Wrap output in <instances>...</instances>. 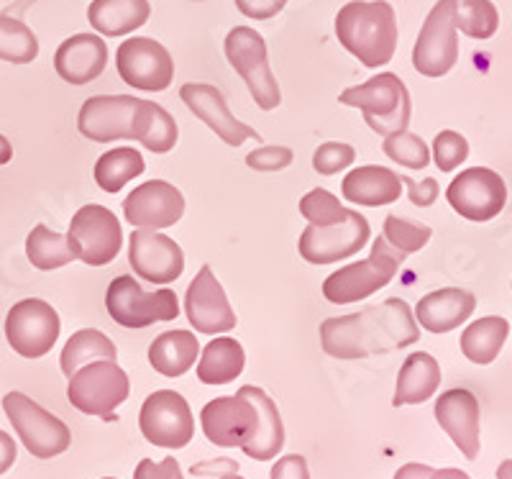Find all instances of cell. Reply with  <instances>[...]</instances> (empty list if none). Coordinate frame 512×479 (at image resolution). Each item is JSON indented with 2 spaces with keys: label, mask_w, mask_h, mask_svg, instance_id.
<instances>
[{
  "label": "cell",
  "mask_w": 512,
  "mask_h": 479,
  "mask_svg": "<svg viewBox=\"0 0 512 479\" xmlns=\"http://www.w3.org/2000/svg\"><path fill=\"white\" fill-rule=\"evenodd\" d=\"M420 326L405 300L390 298L379 305L328 318L320 323V346L333 359H367L374 354H390L415 344Z\"/></svg>",
  "instance_id": "obj_1"
},
{
  "label": "cell",
  "mask_w": 512,
  "mask_h": 479,
  "mask_svg": "<svg viewBox=\"0 0 512 479\" xmlns=\"http://www.w3.org/2000/svg\"><path fill=\"white\" fill-rule=\"evenodd\" d=\"M336 36L369 70L390 65L397 49L395 8L387 0H351L338 11Z\"/></svg>",
  "instance_id": "obj_2"
},
{
  "label": "cell",
  "mask_w": 512,
  "mask_h": 479,
  "mask_svg": "<svg viewBox=\"0 0 512 479\" xmlns=\"http://www.w3.org/2000/svg\"><path fill=\"white\" fill-rule=\"evenodd\" d=\"M338 103L359 108L369 129L379 136L408 131L410 111H413L408 88L395 72H382V75H374L364 85L346 88L344 93L338 95Z\"/></svg>",
  "instance_id": "obj_3"
},
{
  "label": "cell",
  "mask_w": 512,
  "mask_h": 479,
  "mask_svg": "<svg viewBox=\"0 0 512 479\" xmlns=\"http://www.w3.org/2000/svg\"><path fill=\"white\" fill-rule=\"evenodd\" d=\"M402 259H405V254L392 249L384 241V236L382 239H374L369 259L346 264V267L336 269L331 277H326V282H323V295L333 305H346L356 303V300L372 298L377 290H382V287H387L395 280V275L400 272Z\"/></svg>",
  "instance_id": "obj_4"
},
{
  "label": "cell",
  "mask_w": 512,
  "mask_h": 479,
  "mask_svg": "<svg viewBox=\"0 0 512 479\" xmlns=\"http://www.w3.org/2000/svg\"><path fill=\"white\" fill-rule=\"evenodd\" d=\"M131 382L113 359H98L77 369L67 385V398L80 413L116 421V408L126 403Z\"/></svg>",
  "instance_id": "obj_5"
},
{
  "label": "cell",
  "mask_w": 512,
  "mask_h": 479,
  "mask_svg": "<svg viewBox=\"0 0 512 479\" xmlns=\"http://www.w3.org/2000/svg\"><path fill=\"white\" fill-rule=\"evenodd\" d=\"M223 47H226V57L233 70L239 72L249 85V93L256 106L262 111H274L280 106L282 93L277 77L272 75V67H269L267 41L262 39V34L249 29V26H236V29L228 31Z\"/></svg>",
  "instance_id": "obj_6"
},
{
  "label": "cell",
  "mask_w": 512,
  "mask_h": 479,
  "mask_svg": "<svg viewBox=\"0 0 512 479\" xmlns=\"http://www.w3.org/2000/svg\"><path fill=\"white\" fill-rule=\"evenodd\" d=\"M3 410H6L11 426L16 428L21 444L36 459H52L70 449V428L24 392H8L3 398Z\"/></svg>",
  "instance_id": "obj_7"
},
{
  "label": "cell",
  "mask_w": 512,
  "mask_h": 479,
  "mask_svg": "<svg viewBox=\"0 0 512 479\" xmlns=\"http://www.w3.org/2000/svg\"><path fill=\"white\" fill-rule=\"evenodd\" d=\"M105 308L113 321L123 328H146L152 323L175 321L180 316V300L175 290H157V293H144L139 280L131 275H121L108 285L105 293Z\"/></svg>",
  "instance_id": "obj_8"
},
{
  "label": "cell",
  "mask_w": 512,
  "mask_h": 479,
  "mask_svg": "<svg viewBox=\"0 0 512 479\" xmlns=\"http://www.w3.org/2000/svg\"><path fill=\"white\" fill-rule=\"evenodd\" d=\"M456 6H459V0H438L425 18L413 49V67L420 75L443 77L459 62Z\"/></svg>",
  "instance_id": "obj_9"
},
{
  "label": "cell",
  "mask_w": 512,
  "mask_h": 479,
  "mask_svg": "<svg viewBox=\"0 0 512 479\" xmlns=\"http://www.w3.org/2000/svg\"><path fill=\"white\" fill-rule=\"evenodd\" d=\"M77 259L90 267H105L118 257L123 246V228L116 213L105 205H82L67 231Z\"/></svg>",
  "instance_id": "obj_10"
},
{
  "label": "cell",
  "mask_w": 512,
  "mask_h": 479,
  "mask_svg": "<svg viewBox=\"0 0 512 479\" xmlns=\"http://www.w3.org/2000/svg\"><path fill=\"white\" fill-rule=\"evenodd\" d=\"M62 331L57 310L39 298H26L13 305L6 316V339L24 359L47 357Z\"/></svg>",
  "instance_id": "obj_11"
},
{
  "label": "cell",
  "mask_w": 512,
  "mask_h": 479,
  "mask_svg": "<svg viewBox=\"0 0 512 479\" xmlns=\"http://www.w3.org/2000/svg\"><path fill=\"white\" fill-rule=\"evenodd\" d=\"M139 428L159 449H185L195 436V418L180 392L157 390L141 405Z\"/></svg>",
  "instance_id": "obj_12"
},
{
  "label": "cell",
  "mask_w": 512,
  "mask_h": 479,
  "mask_svg": "<svg viewBox=\"0 0 512 479\" xmlns=\"http://www.w3.org/2000/svg\"><path fill=\"white\" fill-rule=\"evenodd\" d=\"M372 236V226L359 211H351L344 221L331 226H313L310 223L300 234L297 249L300 257L310 264H333L359 254Z\"/></svg>",
  "instance_id": "obj_13"
},
{
  "label": "cell",
  "mask_w": 512,
  "mask_h": 479,
  "mask_svg": "<svg viewBox=\"0 0 512 479\" xmlns=\"http://www.w3.org/2000/svg\"><path fill=\"white\" fill-rule=\"evenodd\" d=\"M116 67L126 85L144 93H162L175 77L172 54L159 41L146 39V36L123 41L116 52Z\"/></svg>",
  "instance_id": "obj_14"
},
{
  "label": "cell",
  "mask_w": 512,
  "mask_h": 479,
  "mask_svg": "<svg viewBox=\"0 0 512 479\" xmlns=\"http://www.w3.org/2000/svg\"><path fill=\"white\" fill-rule=\"evenodd\" d=\"M446 198L456 213L466 221H492L507 203V185L495 170L472 167L464 170L448 185Z\"/></svg>",
  "instance_id": "obj_15"
},
{
  "label": "cell",
  "mask_w": 512,
  "mask_h": 479,
  "mask_svg": "<svg viewBox=\"0 0 512 479\" xmlns=\"http://www.w3.org/2000/svg\"><path fill=\"white\" fill-rule=\"evenodd\" d=\"M128 262L139 280L152 282V285H169L180 280L185 272V254L180 244L149 228H136L134 234L128 236Z\"/></svg>",
  "instance_id": "obj_16"
},
{
  "label": "cell",
  "mask_w": 512,
  "mask_h": 479,
  "mask_svg": "<svg viewBox=\"0 0 512 479\" xmlns=\"http://www.w3.org/2000/svg\"><path fill=\"white\" fill-rule=\"evenodd\" d=\"M185 313L190 326L198 333H208V336L236 328V313H233L231 303H228L226 290L216 280L208 264L200 269L195 280L190 282V287H187Z\"/></svg>",
  "instance_id": "obj_17"
},
{
  "label": "cell",
  "mask_w": 512,
  "mask_h": 479,
  "mask_svg": "<svg viewBox=\"0 0 512 479\" xmlns=\"http://www.w3.org/2000/svg\"><path fill=\"white\" fill-rule=\"evenodd\" d=\"M200 423L210 444L233 449L249 444L256 431V408L246 395L236 392L231 398L210 400L200 410Z\"/></svg>",
  "instance_id": "obj_18"
},
{
  "label": "cell",
  "mask_w": 512,
  "mask_h": 479,
  "mask_svg": "<svg viewBox=\"0 0 512 479\" xmlns=\"http://www.w3.org/2000/svg\"><path fill=\"white\" fill-rule=\"evenodd\" d=\"M182 213H185V198L175 185L164 180L144 182L123 200L126 221L136 228H149V231L175 226Z\"/></svg>",
  "instance_id": "obj_19"
},
{
  "label": "cell",
  "mask_w": 512,
  "mask_h": 479,
  "mask_svg": "<svg viewBox=\"0 0 512 479\" xmlns=\"http://www.w3.org/2000/svg\"><path fill=\"white\" fill-rule=\"evenodd\" d=\"M139 98L134 95H95L82 103L77 116V131L85 139L108 141L131 139V121H134Z\"/></svg>",
  "instance_id": "obj_20"
},
{
  "label": "cell",
  "mask_w": 512,
  "mask_h": 479,
  "mask_svg": "<svg viewBox=\"0 0 512 479\" xmlns=\"http://www.w3.org/2000/svg\"><path fill=\"white\" fill-rule=\"evenodd\" d=\"M180 98L200 121L208 123L210 129L216 131V136H221L231 147H241L249 139H262L251 126H246L239 118L231 116V111L226 106V98H223V93L216 85L187 82V85L180 88Z\"/></svg>",
  "instance_id": "obj_21"
},
{
  "label": "cell",
  "mask_w": 512,
  "mask_h": 479,
  "mask_svg": "<svg viewBox=\"0 0 512 479\" xmlns=\"http://www.w3.org/2000/svg\"><path fill=\"white\" fill-rule=\"evenodd\" d=\"M436 421L451 436L456 449L474 462L479 456V400L474 392L456 387L436 400Z\"/></svg>",
  "instance_id": "obj_22"
},
{
  "label": "cell",
  "mask_w": 512,
  "mask_h": 479,
  "mask_svg": "<svg viewBox=\"0 0 512 479\" xmlns=\"http://www.w3.org/2000/svg\"><path fill=\"white\" fill-rule=\"evenodd\" d=\"M108 65V47L95 34H75L59 44L54 54V70L70 85H88L103 75Z\"/></svg>",
  "instance_id": "obj_23"
},
{
  "label": "cell",
  "mask_w": 512,
  "mask_h": 479,
  "mask_svg": "<svg viewBox=\"0 0 512 479\" xmlns=\"http://www.w3.org/2000/svg\"><path fill=\"white\" fill-rule=\"evenodd\" d=\"M477 310V298L469 290L461 287H443L436 293H428L423 300H418L415 308V321L431 333H448L459 328L472 318Z\"/></svg>",
  "instance_id": "obj_24"
},
{
  "label": "cell",
  "mask_w": 512,
  "mask_h": 479,
  "mask_svg": "<svg viewBox=\"0 0 512 479\" xmlns=\"http://www.w3.org/2000/svg\"><path fill=\"white\" fill-rule=\"evenodd\" d=\"M239 392L246 395L256 408V431L249 444L241 446V451L256 462H269L285 446V426H282L280 410L262 387L244 385Z\"/></svg>",
  "instance_id": "obj_25"
},
{
  "label": "cell",
  "mask_w": 512,
  "mask_h": 479,
  "mask_svg": "<svg viewBox=\"0 0 512 479\" xmlns=\"http://www.w3.org/2000/svg\"><path fill=\"white\" fill-rule=\"evenodd\" d=\"M400 190V175L387 167H379V164L356 167L344 177V185H341V193L349 203L367 205V208L395 203L400 198Z\"/></svg>",
  "instance_id": "obj_26"
},
{
  "label": "cell",
  "mask_w": 512,
  "mask_h": 479,
  "mask_svg": "<svg viewBox=\"0 0 512 479\" xmlns=\"http://www.w3.org/2000/svg\"><path fill=\"white\" fill-rule=\"evenodd\" d=\"M441 387V364L428 351H415L402 362L392 405H420L431 400Z\"/></svg>",
  "instance_id": "obj_27"
},
{
  "label": "cell",
  "mask_w": 512,
  "mask_h": 479,
  "mask_svg": "<svg viewBox=\"0 0 512 479\" xmlns=\"http://www.w3.org/2000/svg\"><path fill=\"white\" fill-rule=\"evenodd\" d=\"M149 16V0H93L88 8L90 26L103 36L134 34L149 21Z\"/></svg>",
  "instance_id": "obj_28"
},
{
  "label": "cell",
  "mask_w": 512,
  "mask_h": 479,
  "mask_svg": "<svg viewBox=\"0 0 512 479\" xmlns=\"http://www.w3.org/2000/svg\"><path fill=\"white\" fill-rule=\"evenodd\" d=\"M131 139H136L144 149L154 154H167L175 149L180 131H177L175 118L169 116L159 103L141 100L136 106L134 121H131Z\"/></svg>",
  "instance_id": "obj_29"
},
{
  "label": "cell",
  "mask_w": 512,
  "mask_h": 479,
  "mask_svg": "<svg viewBox=\"0 0 512 479\" xmlns=\"http://www.w3.org/2000/svg\"><path fill=\"white\" fill-rule=\"evenodd\" d=\"M200 344L192 331H167L149 346V364L164 377H182L198 362Z\"/></svg>",
  "instance_id": "obj_30"
},
{
  "label": "cell",
  "mask_w": 512,
  "mask_h": 479,
  "mask_svg": "<svg viewBox=\"0 0 512 479\" xmlns=\"http://www.w3.org/2000/svg\"><path fill=\"white\" fill-rule=\"evenodd\" d=\"M244 364V346L231 336H221V339H213L205 346L203 357L198 362V380L203 385H228L244 372Z\"/></svg>",
  "instance_id": "obj_31"
},
{
  "label": "cell",
  "mask_w": 512,
  "mask_h": 479,
  "mask_svg": "<svg viewBox=\"0 0 512 479\" xmlns=\"http://www.w3.org/2000/svg\"><path fill=\"white\" fill-rule=\"evenodd\" d=\"M507 336H510V323L505 318H479L461 333V354L474 364H492L500 357Z\"/></svg>",
  "instance_id": "obj_32"
},
{
  "label": "cell",
  "mask_w": 512,
  "mask_h": 479,
  "mask_svg": "<svg viewBox=\"0 0 512 479\" xmlns=\"http://www.w3.org/2000/svg\"><path fill=\"white\" fill-rule=\"evenodd\" d=\"M118 349L103 331H95V328H82V331L72 333L70 341L64 344L62 349V372L64 377L70 380L72 374L80 367L90 362H98V359H113L116 362Z\"/></svg>",
  "instance_id": "obj_33"
},
{
  "label": "cell",
  "mask_w": 512,
  "mask_h": 479,
  "mask_svg": "<svg viewBox=\"0 0 512 479\" xmlns=\"http://www.w3.org/2000/svg\"><path fill=\"white\" fill-rule=\"evenodd\" d=\"M146 170V162L136 149L118 147L111 149V152L100 154V159L95 162V182H98L100 190L105 193H121L123 185L134 180V177H141Z\"/></svg>",
  "instance_id": "obj_34"
},
{
  "label": "cell",
  "mask_w": 512,
  "mask_h": 479,
  "mask_svg": "<svg viewBox=\"0 0 512 479\" xmlns=\"http://www.w3.org/2000/svg\"><path fill=\"white\" fill-rule=\"evenodd\" d=\"M26 254H29V262L36 269H41V272H52V269H59L77 259V252L72 249L70 239L52 231L44 223L31 228L29 239H26Z\"/></svg>",
  "instance_id": "obj_35"
},
{
  "label": "cell",
  "mask_w": 512,
  "mask_h": 479,
  "mask_svg": "<svg viewBox=\"0 0 512 479\" xmlns=\"http://www.w3.org/2000/svg\"><path fill=\"white\" fill-rule=\"evenodd\" d=\"M39 57V39L18 18L0 13V59L11 65H29Z\"/></svg>",
  "instance_id": "obj_36"
},
{
  "label": "cell",
  "mask_w": 512,
  "mask_h": 479,
  "mask_svg": "<svg viewBox=\"0 0 512 479\" xmlns=\"http://www.w3.org/2000/svg\"><path fill=\"white\" fill-rule=\"evenodd\" d=\"M497 26H500V13L492 0H459L456 31L472 39H492L497 34Z\"/></svg>",
  "instance_id": "obj_37"
},
{
  "label": "cell",
  "mask_w": 512,
  "mask_h": 479,
  "mask_svg": "<svg viewBox=\"0 0 512 479\" xmlns=\"http://www.w3.org/2000/svg\"><path fill=\"white\" fill-rule=\"evenodd\" d=\"M382 236L392 249H397V252H402L405 257H408V254L420 252V249L431 241L433 231L431 226L410 221V218L387 216L382 223Z\"/></svg>",
  "instance_id": "obj_38"
},
{
  "label": "cell",
  "mask_w": 512,
  "mask_h": 479,
  "mask_svg": "<svg viewBox=\"0 0 512 479\" xmlns=\"http://www.w3.org/2000/svg\"><path fill=\"white\" fill-rule=\"evenodd\" d=\"M382 152L392 159V162L410 167V170H425L431 164V152L420 136L410 134V131H400L384 139Z\"/></svg>",
  "instance_id": "obj_39"
},
{
  "label": "cell",
  "mask_w": 512,
  "mask_h": 479,
  "mask_svg": "<svg viewBox=\"0 0 512 479\" xmlns=\"http://www.w3.org/2000/svg\"><path fill=\"white\" fill-rule=\"evenodd\" d=\"M300 213H303V218H308L313 226H331V223L344 221L351 211L338 203L336 195L323 190V187H315V190H310V193L300 200Z\"/></svg>",
  "instance_id": "obj_40"
},
{
  "label": "cell",
  "mask_w": 512,
  "mask_h": 479,
  "mask_svg": "<svg viewBox=\"0 0 512 479\" xmlns=\"http://www.w3.org/2000/svg\"><path fill=\"white\" fill-rule=\"evenodd\" d=\"M464 159H469V141L456 131H441L433 141V162L441 172H454Z\"/></svg>",
  "instance_id": "obj_41"
},
{
  "label": "cell",
  "mask_w": 512,
  "mask_h": 479,
  "mask_svg": "<svg viewBox=\"0 0 512 479\" xmlns=\"http://www.w3.org/2000/svg\"><path fill=\"white\" fill-rule=\"evenodd\" d=\"M356 159V152L351 144H344V141H326L320 144L313 154V167L318 175L331 177L338 175L341 170L351 167Z\"/></svg>",
  "instance_id": "obj_42"
},
{
  "label": "cell",
  "mask_w": 512,
  "mask_h": 479,
  "mask_svg": "<svg viewBox=\"0 0 512 479\" xmlns=\"http://www.w3.org/2000/svg\"><path fill=\"white\" fill-rule=\"evenodd\" d=\"M295 154L290 147H262L254 149V152L246 157V164L256 172H280L285 167H290Z\"/></svg>",
  "instance_id": "obj_43"
},
{
  "label": "cell",
  "mask_w": 512,
  "mask_h": 479,
  "mask_svg": "<svg viewBox=\"0 0 512 479\" xmlns=\"http://www.w3.org/2000/svg\"><path fill=\"white\" fill-rule=\"evenodd\" d=\"M400 182L408 187V198L410 203L418 205V208H431L433 203L438 200V193H441V187H438L436 177H425V180H413V177L400 175Z\"/></svg>",
  "instance_id": "obj_44"
},
{
  "label": "cell",
  "mask_w": 512,
  "mask_h": 479,
  "mask_svg": "<svg viewBox=\"0 0 512 479\" xmlns=\"http://www.w3.org/2000/svg\"><path fill=\"white\" fill-rule=\"evenodd\" d=\"M395 479H472L466 472L461 469H433L428 464H418V462H410L405 467L397 469Z\"/></svg>",
  "instance_id": "obj_45"
},
{
  "label": "cell",
  "mask_w": 512,
  "mask_h": 479,
  "mask_svg": "<svg viewBox=\"0 0 512 479\" xmlns=\"http://www.w3.org/2000/svg\"><path fill=\"white\" fill-rule=\"evenodd\" d=\"M182 477L180 464H177L175 456H167L162 462H152V459H141L139 467H136L134 479H177Z\"/></svg>",
  "instance_id": "obj_46"
},
{
  "label": "cell",
  "mask_w": 512,
  "mask_h": 479,
  "mask_svg": "<svg viewBox=\"0 0 512 479\" xmlns=\"http://www.w3.org/2000/svg\"><path fill=\"white\" fill-rule=\"evenodd\" d=\"M287 6V0H236V8H239L244 16L254 18V21H267L274 18L277 13H282V8Z\"/></svg>",
  "instance_id": "obj_47"
},
{
  "label": "cell",
  "mask_w": 512,
  "mask_h": 479,
  "mask_svg": "<svg viewBox=\"0 0 512 479\" xmlns=\"http://www.w3.org/2000/svg\"><path fill=\"white\" fill-rule=\"evenodd\" d=\"M272 479H310L305 456L287 454L282 459H277V464L272 467Z\"/></svg>",
  "instance_id": "obj_48"
},
{
  "label": "cell",
  "mask_w": 512,
  "mask_h": 479,
  "mask_svg": "<svg viewBox=\"0 0 512 479\" xmlns=\"http://www.w3.org/2000/svg\"><path fill=\"white\" fill-rule=\"evenodd\" d=\"M16 462V441L6 431H0V474H6Z\"/></svg>",
  "instance_id": "obj_49"
},
{
  "label": "cell",
  "mask_w": 512,
  "mask_h": 479,
  "mask_svg": "<svg viewBox=\"0 0 512 479\" xmlns=\"http://www.w3.org/2000/svg\"><path fill=\"white\" fill-rule=\"evenodd\" d=\"M221 469H228V474L231 472H239V464L231 462V459H218V462H205V464H192V474H226L221 472Z\"/></svg>",
  "instance_id": "obj_50"
},
{
  "label": "cell",
  "mask_w": 512,
  "mask_h": 479,
  "mask_svg": "<svg viewBox=\"0 0 512 479\" xmlns=\"http://www.w3.org/2000/svg\"><path fill=\"white\" fill-rule=\"evenodd\" d=\"M13 159V147L6 136L0 134V164H8Z\"/></svg>",
  "instance_id": "obj_51"
},
{
  "label": "cell",
  "mask_w": 512,
  "mask_h": 479,
  "mask_svg": "<svg viewBox=\"0 0 512 479\" xmlns=\"http://www.w3.org/2000/svg\"><path fill=\"white\" fill-rule=\"evenodd\" d=\"M497 479H512V459H505V462L497 467Z\"/></svg>",
  "instance_id": "obj_52"
},
{
  "label": "cell",
  "mask_w": 512,
  "mask_h": 479,
  "mask_svg": "<svg viewBox=\"0 0 512 479\" xmlns=\"http://www.w3.org/2000/svg\"><path fill=\"white\" fill-rule=\"evenodd\" d=\"M221 479H244V477H239V474H236V472H231V474H223Z\"/></svg>",
  "instance_id": "obj_53"
},
{
  "label": "cell",
  "mask_w": 512,
  "mask_h": 479,
  "mask_svg": "<svg viewBox=\"0 0 512 479\" xmlns=\"http://www.w3.org/2000/svg\"><path fill=\"white\" fill-rule=\"evenodd\" d=\"M103 479H116V477H103Z\"/></svg>",
  "instance_id": "obj_54"
},
{
  "label": "cell",
  "mask_w": 512,
  "mask_h": 479,
  "mask_svg": "<svg viewBox=\"0 0 512 479\" xmlns=\"http://www.w3.org/2000/svg\"><path fill=\"white\" fill-rule=\"evenodd\" d=\"M177 479H185V477H177Z\"/></svg>",
  "instance_id": "obj_55"
}]
</instances>
